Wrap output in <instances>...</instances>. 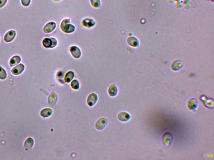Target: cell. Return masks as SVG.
Wrapping results in <instances>:
<instances>
[{
    "label": "cell",
    "instance_id": "12",
    "mask_svg": "<svg viewBox=\"0 0 214 160\" xmlns=\"http://www.w3.org/2000/svg\"><path fill=\"white\" fill-rule=\"evenodd\" d=\"M16 33L13 30L8 31L4 36V40L6 42H10L13 40L16 37Z\"/></svg>",
    "mask_w": 214,
    "mask_h": 160
},
{
    "label": "cell",
    "instance_id": "6",
    "mask_svg": "<svg viewBox=\"0 0 214 160\" xmlns=\"http://www.w3.org/2000/svg\"><path fill=\"white\" fill-rule=\"evenodd\" d=\"M108 123V120L105 118H101L97 121L95 123V128L98 130L104 129Z\"/></svg>",
    "mask_w": 214,
    "mask_h": 160
},
{
    "label": "cell",
    "instance_id": "7",
    "mask_svg": "<svg viewBox=\"0 0 214 160\" xmlns=\"http://www.w3.org/2000/svg\"><path fill=\"white\" fill-rule=\"evenodd\" d=\"M118 119L121 122H125L129 121L131 118V116L129 113L125 111L121 112L118 114Z\"/></svg>",
    "mask_w": 214,
    "mask_h": 160
},
{
    "label": "cell",
    "instance_id": "20",
    "mask_svg": "<svg viewBox=\"0 0 214 160\" xmlns=\"http://www.w3.org/2000/svg\"><path fill=\"white\" fill-rule=\"evenodd\" d=\"M71 87L74 90H78L80 87V83L78 80H74L72 81L71 83Z\"/></svg>",
    "mask_w": 214,
    "mask_h": 160
},
{
    "label": "cell",
    "instance_id": "18",
    "mask_svg": "<svg viewBox=\"0 0 214 160\" xmlns=\"http://www.w3.org/2000/svg\"><path fill=\"white\" fill-rule=\"evenodd\" d=\"M21 61V58L19 55H15L10 58L9 61V65L10 66L13 67L19 63Z\"/></svg>",
    "mask_w": 214,
    "mask_h": 160
},
{
    "label": "cell",
    "instance_id": "1",
    "mask_svg": "<svg viewBox=\"0 0 214 160\" xmlns=\"http://www.w3.org/2000/svg\"><path fill=\"white\" fill-rule=\"evenodd\" d=\"M70 23V20L69 18L65 19L61 23V29L65 33H70L74 32L75 30V27Z\"/></svg>",
    "mask_w": 214,
    "mask_h": 160
},
{
    "label": "cell",
    "instance_id": "16",
    "mask_svg": "<svg viewBox=\"0 0 214 160\" xmlns=\"http://www.w3.org/2000/svg\"><path fill=\"white\" fill-rule=\"evenodd\" d=\"M83 26L87 28H92L95 25L96 23L93 19L90 18H86L83 20Z\"/></svg>",
    "mask_w": 214,
    "mask_h": 160
},
{
    "label": "cell",
    "instance_id": "23",
    "mask_svg": "<svg viewBox=\"0 0 214 160\" xmlns=\"http://www.w3.org/2000/svg\"><path fill=\"white\" fill-rule=\"evenodd\" d=\"M92 6L95 8H99L101 7V0H90Z\"/></svg>",
    "mask_w": 214,
    "mask_h": 160
},
{
    "label": "cell",
    "instance_id": "9",
    "mask_svg": "<svg viewBox=\"0 0 214 160\" xmlns=\"http://www.w3.org/2000/svg\"><path fill=\"white\" fill-rule=\"evenodd\" d=\"M24 69L25 66L23 64L21 63L13 68L11 72L13 75L17 76L22 74L24 72Z\"/></svg>",
    "mask_w": 214,
    "mask_h": 160
},
{
    "label": "cell",
    "instance_id": "22",
    "mask_svg": "<svg viewBox=\"0 0 214 160\" xmlns=\"http://www.w3.org/2000/svg\"><path fill=\"white\" fill-rule=\"evenodd\" d=\"M182 64L181 63H174L171 65L172 69L174 71H179L182 68Z\"/></svg>",
    "mask_w": 214,
    "mask_h": 160
},
{
    "label": "cell",
    "instance_id": "15",
    "mask_svg": "<svg viewBox=\"0 0 214 160\" xmlns=\"http://www.w3.org/2000/svg\"><path fill=\"white\" fill-rule=\"evenodd\" d=\"M58 100L57 95L54 92H53L49 95L48 98V102L50 105H54Z\"/></svg>",
    "mask_w": 214,
    "mask_h": 160
},
{
    "label": "cell",
    "instance_id": "26",
    "mask_svg": "<svg viewBox=\"0 0 214 160\" xmlns=\"http://www.w3.org/2000/svg\"><path fill=\"white\" fill-rule=\"evenodd\" d=\"M54 1H60V0H54Z\"/></svg>",
    "mask_w": 214,
    "mask_h": 160
},
{
    "label": "cell",
    "instance_id": "2",
    "mask_svg": "<svg viewBox=\"0 0 214 160\" xmlns=\"http://www.w3.org/2000/svg\"><path fill=\"white\" fill-rule=\"evenodd\" d=\"M57 44V41L54 38H46L43 40V46L46 48L52 49L55 47Z\"/></svg>",
    "mask_w": 214,
    "mask_h": 160
},
{
    "label": "cell",
    "instance_id": "21",
    "mask_svg": "<svg viewBox=\"0 0 214 160\" xmlns=\"http://www.w3.org/2000/svg\"><path fill=\"white\" fill-rule=\"evenodd\" d=\"M7 74L4 68L0 66V79L5 80L7 78Z\"/></svg>",
    "mask_w": 214,
    "mask_h": 160
},
{
    "label": "cell",
    "instance_id": "24",
    "mask_svg": "<svg viewBox=\"0 0 214 160\" xmlns=\"http://www.w3.org/2000/svg\"><path fill=\"white\" fill-rule=\"evenodd\" d=\"M31 0H21L22 5L25 7H27L30 5Z\"/></svg>",
    "mask_w": 214,
    "mask_h": 160
},
{
    "label": "cell",
    "instance_id": "10",
    "mask_svg": "<svg viewBox=\"0 0 214 160\" xmlns=\"http://www.w3.org/2000/svg\"><path fill=\"white\" fill-rule=\"evenodd\" d=\"M70 52L73 57L76 59H78L81 57L82 52L81 49L76 46H72L70 49Z\"/></svg>",
    "mask_w": 214,
    "mask_h": 160
},
{
    "label": "cell",
    "instance_id": "13",
    "mask_svg": "<svg viewBox=\"0 0 214 160\" xmlns=\"http://www.w3.org/2000/svg\"><path fill=\"white\" fill-rule=\"evenodd\" d=\"M118 91V88L116 86L115 84L111 85L108 88V94L111 97H115L117 95Z\"/></svg>",
    "mask_w": 214,
    "mask_h": 160
},
{
    "label": "cell",
    "instance_id": "3",
    "mask_svg": "<svg viewBox=\"0 0 214 160\" xmlns=\"http://www.w3.org/2000/svg\"><path fill=\"white\" fill-rule=\"evenodd\" d=\"M200 99L206 107L210 108H213L214 101L213 99L206 97L205 95H202L200 96Z\"/></svg>",
    "mask_w": 214,
    "mask_h": 160
},
{
    "label": "cell",
    "instance_id": "14",
    "mask_svg": "<svg viewBox=\"0 0 214 160\" xmlns=\"http://www.w3.org/2000/svg\"><path fill=\"white\" fill-rule=\"evenodd\" d=\"M53 110L51 108H47L43 109L41 111L40 114L42 117L44 118H48L51 116L52 114Z\"/></svg>",
    "mask_w": 214,
    "mask_h": 160
},
{
    "label": "cell",
    "instance_id": "25",
    "mask_svg": "<svg viewBox=\"0 0 214 160\" xmlns=\"http://www.w3.org/2000/svg\"><path fill=\"white\" fill-rule=\"evenodd\" d=\"M8 1V0H0V8L4 7Z\"/></svg>",
    "mask_w": 214,
    "mask_h": 160
},
{
    "label": "cell",
    "instance_id": "19",
    "mask_svg": "<svg viewBox=\"0 0 214 160\" xmlns=\"http://www.w3.org/2000/svg\"><path fill=\"white\" fill-rule=\"evenodd\" d=\"M75 76V73L72 71H69V72H67L65 75V79H64L65 82L67 83H69L71 82L73 80Z\"/></svg>",
    "mask_w": 214,
    "mask_h": 160
},
{
    "label": "cell",
    "instance_id": "4",
    "mask_svg": "<svg viewBox=\"0 0 214 160\" xmlns=\"http://www.w3.org/2000/svg\"><path fill=\"white\" fill-rule=\"evenodd\" d=\"M98 95L95 93H91L89 94V96L87 97V105L89 107H92L94 106L98 101Z\"/></svg>",
    "mask_w": 214,
    "mask_h": 160
},
{
    "label": "cell",
    "instance_id": "8",
    "mask_svg": "<svg viewBox=\"0 0 214 160\" xmlns=\"http://www.w3.org/2000/svg\"><path fill=\"white\" fill-rule=\"evenodd\" d=\"M56 27V23L53 21L49 22L45 25L43 29V31L45 33H50L54 31Z\"/></svg>",
    "mask_w": 214,
    "mask_h": 160
},
{
    "label": "cell",
    "instance_id": "11",
    "mask_svg": "<svg viewBox=\"0 0 214 160\" xmlns=\"http://www.w3.org/2000/svg\"><path fill=\"white\" fill-rule=\"evenodd\" d=\"M162 142L165 146H168L171 144L172 140L171 135L169 133H166L162 137Z\"/></svg>",
    "mask_w": 214,
    "mask_h": 160
},
{
    "label": "cell",
    "instance_id": "5",
    "mask_svg": "<svg viewBox=\"0 0 214 160\" xmlns=\"http://www.w3.org/2000/svg\"><path fill=\"white\" fill-rule=\"evenodd\" d=\"M186 105L189 110L192 111L196 110L198 108V101L195 98H190L187 101Z\"/></svg>",
    "mask_w": 214,
    "mask_h": 160
},
{
    "label": "cell",
    "instance_id": "17",
    "mask_svg": "<svg viewBox=\"0 0 214 160\" xmlns=\"http://www.w3.org/2000/svg\"><path fill=\"white\" fill-rule=\"evenodd\" d=\"M34 145V141L31 138H28L26 139L24 144V148L26 150H29L32 148Z\"/></svg>",
    "mask_w": 214,
    "mask_h": 160
}]
</instances>
